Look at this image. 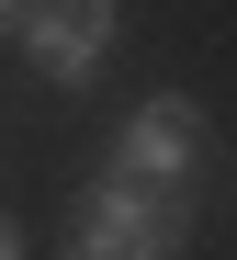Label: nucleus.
Instances as JSON below:
<instances>
[{
    "label": "nucleus",
    "instance_id": "obj_5",
    "mask_svg": "<svg viewBox=\"0 0 237 260\" xmlns=\"http://www.w3.org/2000/svg\"><path fill=\"white\" fill-rule=\"evenodd\" d=\"M0 23H12V0H0Z\"/></svg>",
    "mask_w": 237,
    "mask_h": 260
},
{
    "label": "nucleus",
    "instance_id": "obj_3",
    "mask_svg": "<svg viewBox=\"0 0 237 260\" xmlns=\"http://www.w3.org/2000/svg\"><path fill=\"white\" fill-rule=\"evenodd\" d=\"M12 46H23L34 79L79 91V79L113 57V0H12Z\"/></svg>",
    "mask_w": 237,
    "mask_h": 260
},
{
    "label": "nucleus",
    "instance_id": "obj_2",
    "mask_svg": "<svg viewBox=\"0 0 237 260\" xmlns=\"http://www.w3.org/2000/svg\"><path fill=\"white\" fill-rule=\"evenodd\" d=\"M204 170V113L192 102H136L124 124H113V147H102V181H136V192H181Z\"/></svg>",
    "mask_w": 237,
    "mask_h": 260
},
{
    "label": "nucleus",
    "instance_id": "obj_1",
    "mask_svg": "<svg viewBox=\"0 0 237 260\" xmlns=\"http://www.w3.org/2000/svg\"><path fill=\"white\" fill-rule=\"evenodd\" d=\"M181 192H136V181H90L68 204V260H170L181 249Z\"/></svg>",
    "mask_w": 237,
    "mask_h": 260
},
{
    "label": "nucleus",
    "instance_id": "obj_4",
    "mask_svg": "<svg viewBox=\"0 0 237 260\" xmlns=\"http://www.w3.org/2000/svg\"><path fill=\"white\" fill-rule=\"evenodd\" d=\"M0 260H23V238H12V226H0Z\"/></svg>",
    "mask_w": 237,
    "mask_h": 260
}]
</instances>
